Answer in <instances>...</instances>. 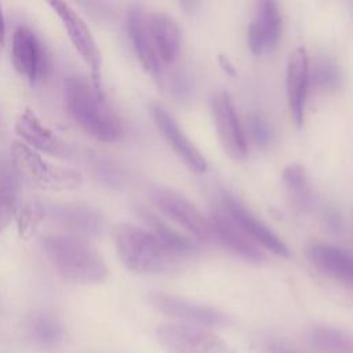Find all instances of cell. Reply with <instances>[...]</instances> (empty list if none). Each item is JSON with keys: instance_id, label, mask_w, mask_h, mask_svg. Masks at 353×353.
<instances>
[{"instance_id": "6da1fadb", "label": "cell", "mask_w": 353, "mask_h": 353, "mask_svg": "<svg viewBox=\"0 0 353 353\" xmlns=\"http://www.w3.org/2000/svg\"><path fill=\"white\" fill-rule=\"evenodd\" d=\"M43 251L57 273L70 283L99 284L108 279L103 258L80 234H48L43 239Z\"/></svg>"}, {"instance_id": "7a4b0ae2", "label": "cell", "mask_w": 353, "mask_h": 353, "mask_svg": "<svg viewBox=\"0 0 353 353\" xmlns=\"http://www.w3.org/2000/svg\"><path fill=\"white\" fill-rule=\"evenodd\" d=\"M63 95L69 114L88 135L108 143L121 139L124 130L120 117L92 84L70 76L63 83Z\"/></svg>"}, {"instance_id": "3957f363", "label": "cell", "mask_w": 353, "mask_h": 353, "mask_svg": "<svg viewBox=\"0 0 353 353\" xmlns=\"http://www.w3.org/2000/svg\"><path fill=\"white\" fill-rule=\"evenodd\" d=\"M113 241L123 265L137 274L171 272L181 259L149 229L132 223H119L113 229Z\"/></svg>"}, {"instance_id": "277c9868", "label": "cell", "mask_w": 353, "mask_h": 353, "mask_svg": "<svg viewBox=\"0 0 353 353\" xmlns=\"http://www.w3.org/2000/svg\"><path fill=\"white\" fill-rule=\"evenodd\" d=\"M19 182L41 190L66 192L83 185V175L70 167L55 165L21 141H14L8 156Z\"/></svg>"}, {"instance_id": "5b68a950", "label": "cell", "mask_w": 353, "mask_h": 353, "mask_svg": "<svg viewBox=\"0 0 353 353\" xmlns=\"http://www.w3.org/2000/svg\"><path fill=\"white\" fill-rule=\"evenodd\" d=\"M48 6L61 19V23L65 28L66 34L74 50L84 61V63L90 68L91 84L94 90L98 94L105 95L102 88V57L88 25L69 3L55 0L48 1Z\"/></svg>"}, {"instance_id": "8992f818", "label": "cell", "mask_w": 353, "mask_h": 353, "mask_svg": "<svg viewBox=\"0 0 353 353\" xmlns=\"http://www.w3.org/2000/svg\"><path fill=\"white\" fill-rule=\"evenodd\" d=\"M154 338L165 353H230L223 339L203 327L163 324L156 328Z\"/></svg>"}, {"instance_id": "52a82bcc", "label": "cell", "mask_w": 353, "mask_h": 353, "mask_svg": "<svg viewBox=\"0 0 353 353\" xmlns=\"http://www.w3.org/2000/svg\"><path fill=\"white\" fill-rule=\"evenodd\" d=\"M148 196L160 212L193 234L197 240H211L208 218L183 194L167 186H152Z\"/></svg>"}, {"instance_id": "ba28073f", "label": "cell", "mask_w": 353, "mask_h": 353, "mask_svg": "<svg viewBox=\"0 0 353 353\" xmlns=\"http://www.w3.org/2000/svg\"><path fill=\"white\" fill-rule=\"evenodd\" d=\"M11 61L15 70L30 84L41 81L50 68L46 47L37 34L25 25H19L14 29Z\"/></svg>"}, {"instance_id": "9c48e42d", "label": "cell", "mask_w": 353, "mask_h": 353, "mask_svg": "<svg viewBox=\"0 0 353 353\" xmlns=\"http://www.w3.org/2000/svg\"><path fill=\"white\" fill-rule=\"evenodd\" d=\"M215 131L225 153L234 160L247 157V138L228 91H218L211 98Z\"/></svg>"}, {"instance_id": "30bf717a", "label": "cell", "mask_w": 353, "mask_h": 353, "mask_svg": "<svg viewBox=\"0 0 353 353\" xmlns=\"http://www.w3.org/2000/svg\"><path fill=\"white\" fill-rule=\"evenodd\" d=\"M210 236L225 250L241 258L245 262L262 263L266 261L263 251L256 245L233 221L222 205L211 210L210 214Z\"/></svg>"}, {"instance_id": "8fae6325", "label": "cell", "mask_w": 353, "mask_h": 353, "mask_svg": "<svg viewBox=\"0 0 353 353\" xmlns=\"http://www.w3.org/2000/svg\"><path fill=\"white\" fill-rule=\"evenodd\" d=\"M149 303L161 314L178 320L181 324L207 328L221 327L226 323V317L214 307L200 305L181 296L164 292H152L149 295Z\"/></svg>"}, {"instance_id": "7c38bea8", "label": "cell", "mask_w": 353, "mask_h": 353, "mask_svg": "<svg viewBox=\"0 0 353 353\" xmlns=\"http://www.w3.org/2000/svg\"><path fill=\"white\" fill-rule=\"evenodd\" d=\"M150 114L159 131L183 164L196 174H204L207 171V160L189 137L181 130L172 114H170V112L160 103L150 105Z\"/></svg>"}, {"instance_id": "4fadbf2b", "label": "cell", "mask_w": 353, "mask_h": 353, "mask_svg": "<svg viewBox=\"0 0 353 353\" xmlns=\"http://www.w3.org/2000/svg\"><path fill=\"white\" fill-rule=\"evenodd\" d=\"M221 205L254 243H258L261 247L277 256H290V250L285 243L259 218H256L236 196L225 193L222 196Z\"/></svg>"}, {"instance_id": "5bb4252c", "label": "cell", "mask_w": 353, "mask_h": 353, "mask_svg": "<svg viewBox=\"0 0 353 353\" xmlns=\"http://www.w3.org/2000/svg\"><path fill=\"white\" fill-rule=\"evenodd\" d=\"M283 17L279 4L272 0L256 3L248 26V47L254 55L273 51L280 40Z\"/></svg>"}, {"instance_id": "9a60e30c", "label": "cell", "mask_w": 353, "mask_h": 353, "mask_svg": "<svg viewBox=\"0 0 353 353\" xmlns=\"http://www.w3.org/2000/svg\"><path fill=\"white\" fill-rule=\"evenodd\" d=\"M14 128L21 142L33 150L55 157L66 156L69 152L66 141L46 125L30 108H25L19 112Z\"/></svg>"}, {"instance_id": "2e32d148", "label": "cell", "mask_w": 353, "mask_h": 353, "mask_svg": "<svg viewBox=\"0 0 353 353\" xmlns=\"http://www.w3.org/2000/svg\"><path fill=\"white\" fill-rule=\"evenodd\" d=\"M287 98L294 123L301 127L305 120L306 98L310 84V58L303 47L295 48L287 62Z\"/></svg>"}, {"instance_id": "e0dca14e", "label": "cell", "mask_w": 353, "mask_h": 353, "mask_svg": "<svg viewBox=\"0 0 353 353\" xmlns=\"http://www.w3.org/2000/svg\"><path fill=\"white\" fill-rule=\"evenodd\" d=\"M127 30L132 48L142 68L153 79H159L161 76V62L152 40L149 29V12L141 7H132L127 14Z\"/></svg>"}, {"instance_id": "ac0fdd59", "label": "cell", "mask_w": 353, "mask_h": 353, "mask_svg": "<svg viewBox=\"0 0 353 353\" xmlns=\"http://www.w3.org/2000/svg\"><path fill=\"white\" fill-rule=\"evenodd\" d=\"M307 258L320 273L353 291V255L350 252L335 245L316 243L307 248Z\"/></svg>"}, {"instance_id": "d6986e66", "label": "cell", "mask_w": 353, "mask_h": 353, "mask_svg": "<svg viewBox=\"0 0 353 353\" xmlns=\"http://www.w3.org/2000/svg\"><path fill=\"white\" fill-rule=\"evenodd\" d=\"M149 29L161 65L174 63L181 50L178 22L167 12H149Z\"/></svg>"}, {"instance_id": "ffe728a7", "label": "cell", "mask_w": 353, "mask_h": 353, "mask_svg": "<svg viewBox=\"0 0 353 353\" xmlns=\"http://www.w3.org/2000/svg\"><path fill=\"white\" fill-rule=\"evenodd\" d=\"M137 214L148 225L149 230L170 251H172L179 258L190 256V255L196 254L200 250V247H199V244L196 241H193L192 239H189V237L181 234L179 232H176L175 229H172L170 225H167L163 219H160L150 210H148V208H145L142 205H138L137 207Z\"/></svg>"}, {"instance_id": "44dd1931", "label": "cell", "mask_w": 353, "mask_h": 353, "mask_svg": "<svg viewBox=\"0 0 353 353\" xmlns=\"http://www.w3.org/2000/svg\"><path fill=\"white\" fill-rule=\"evenodd\" d=\"M19 185L10 159L0 156V233L14 219L19 205Z\"/></svg>"}, {"instance_id": "7402d4cb", "label": "cell", "mask_w": 353, "mask_h": 353, "mask_svg": "<svg viewBox=\"0 0 353 353\" xmlns=\"http://www.w3.org/2000/svg\"><path fill=\"white\" fill-rule=\"evenodd\" d=\"M51 211L58 222L76 233L98 234L102 229L101 215L88 207L66 204L57 205Z\"/></svg>"}, {"instance_id": "603a6c76", "label": "cell", "mask_w": 353, "mask_h": 353, "mask_svg": "<svg viewBox=\"0 0 353 353\" xmlns=\"http://www.w3.org/2000/svg\"><path fill=\"white\" fill-rule=\"evenodd\" d=\"M283 183L299 210H307L313 203V186L306 168L299 163L288 164L281 172Z\"/></svg>"}, {"instance_id": "cb8c5ba5", "label": "cell", "mask_w": 353, "mask_h": 353, "mask_svg": "<svg viewBox=\"0 0 353 353\" xmlns=\"http://www.w3.org/2000/svg\"><path fill=\"white\" fill-rule=\"evenodd\" d=\"M28 335L41 347H54L62 339L61 323L48 313H36L26 323Z\"/></svg>"}, {"instance_id": "d4e9b609", "label": "cell", "mask_w": 353, "mask_h": 353, "mask_svg": "<svg viewBox=\"0 0 353 353\" xmlns=\"http://www.w3.org/2000/svg\"><path fill=\"white\" fill-rule=\"evenodd\" d=\"M342 70L338 62L325 54L319 55L310 63V83L323 91H336L342 87Z\"/></svg>"}, {"instance_id": "484cf974", "label": "cell", "mask_w": 353, "mask_h": 353, "mask_svg": "<svg viewBox=\"0 0 353 353\" xmlns=\"http://www.w3.org/2000/svg\"><path fill=\"white\" fill-rule=\"evenodd\" d=\"M47 207L39 200H28L18 205L14 215L19 239L29 240L47 215Z\"/></svg>"}, {"instance_id": "4316f807", "label": "cell", "mask_w": 353, "mask_h": 353, "mask_svg": "<svg viewBox=\"0 0 353 353\" xmlns=\"http://www.w3.org/2000/svg\"><path fill=\"white\" fill-rule=\"evenodd\" d=\"M313 343L325 352L347 353L353 350V341L339 331L331 328H317L312 335Z\"/></svg>"}, {"instance_id": "83f0119b", "label": "cell", "mask_w": 353, "mask_h": 353, "mask_svg": "<svg viewBox=\"0 0 353 353\" xmlns=\"http://www.w3.org/2000/svg\"><path fill=\"white\" fill-rule=\"evenodd\" d=\"M247 127L252 142L258 148H268L273 138V131L269 123L258 113H251L247 120Z\"/></svg>"}, {"instance_id": "f1b7e54d", "label": "cell", "mask_w": 353, "mask_h": 353, "mask_svg": "<svg viewBox=\"0 0 353 353\" xmlns=\"http://www.w3.org/2000/svg\"><path fill=\"white\" fill-rule=\"evenodd\" d=\"M172 91L176 98H186L190 92V84L183 74H175L172 81Z\"/></svg>"}, {"instance_id": "f546056e", "label": "cell", "mask_w": 353, "mask_h": 353, "mask_svg": "<svg viewBox=\"0 0 353 353\" xmlns=\"http://www.w3.org/2000/svg\"><path fill=\"white\" fill-rule=\"evenodd\" d=\"M219 63H221L222 69H223L229 76H234V74H236V69H234L233 63L230 62V59H229L226 55H223V54L219 55Z\"/></svg>"}, {"instance_id": "4dcf8cb0", "label": "cell", "mask_w": 353, "mask_h": 353, "mask_svg": "<svg viewBox=\"0 0 353 353\" xmlns=\"http://www.w3.org/2000/svg\"><path fill=\"white\" fill-rule=\"evenodd\" d=\"M4 40H6V23H4V14L0 4V57L4 48Z\"/></svg>"}]
</instances>
